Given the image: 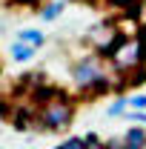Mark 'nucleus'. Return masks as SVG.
Masks as SVG:
<instances>
[{
  "instance_id": "obj_1",
  "label": "nucleus",
  "mask_w": 146,
  "mask_h": 149,
  "mask_svg": "<svg viewBox=\"0 0 146 149\" xmlns=\"http://www.w3.org/2000/svg\"><path fill=\"white\" fill-rule=\"evenodd\" d=\"M109 74H115V72L106 69V63H103V57H100V55H86V57H80V60L72 66L74 86L83 89V92H89V95L109 92L112 86H115Z\"/></svg>"
},
{
  "instance_id": "obj_2",
  "label": "nucleus",
  "mask_w": 146,
  "mask_h": 149,
  "mask_svg": "<svg viewBox=\"0 0 146 149\" xmlns=\"http://www.w3.org/2000/svg\"><path fill=\"white\" fill-rule=\"evenodd\" d=\"M146 66V52H143V43L138 37H120L115 52L109 55V69L117 77H132L135 72H140Z\"/></svg>"
},
{
  "instance_id": "obj_3",
  "label": "nucleus",
  "mask_w": 146,
  "mask_h": 149,
  "mask_svg": "<svg viewBox=\"0 0 146 149\" xmlns=\"http://www.w3.org/2000/svg\"><path fill=\"white\" fill-rule=\"evenodd\" d=\"M72 120H74V100L66 92L37 106V126L46 132H63L69 129Z\"/></svg>"
},
{
  "instance_id": "obj_4",
  "label": "nucleus",
  "mask_w": 146,
  "mask_h": 149,
  "mask_svg": "<svg viewBox=\"0 0 146 149\" xmlns=\"http://www.w3.org/2000/svg\"><path fill=\"white\" fill-rule=\"evenodd\" d=\"M120 37H123V35H117L115 26H109V23H100L97 29H92V32H89V40H92L95 52H97L100 57H109L112 52H115V46H117Z\"/></svg>"
},
{
  "instance_id": "obj_5",
  "label": "nucleus",
  "mask_w": 146,
  "mask_h": 149,
  "mask_svg": "<svg viewBox=\"0 0 146 149\" xmlns=\"http://www.w3.org/2000/svg\"><path fill=\"white\" fill-rule=\"evenodd\" d=\"M120 141H123V149H146V129L138 126V123H132L120 135Z\"/></svg>"
},
{
  "instance_id": "obj_6",
  "label": "nucleus",
  "mask_w": 146,
  "mask_h": 149,
  "mask_svg": "<svg viewBox=\"0 0 146 149\" xmlns=\"http://www.w3.org/2000/svg\"><path fill=\"white\" fill-rule=\"evenodd\" d=\"M17 40L20 43H29L32 49H40V46L46 43V37H43L40 29H23V32H17Z\"/></svg>"
},
{
  "instance_id": "obj_7",
  "label": "nucleus",
  "mask_w": 146,
  "mask_h": 149,
  "mask_svg": "<svg viewBox=\"0 0 146 149\" xmlns=\"http://www.w3.org/2000/svg\"><path fill=\"white\" fill-rule=\"evenodd\" d=\"M37 49H32L29 43H20V40H15L12 43V60H17V63H26V60H32L35 57Z\"/></svg>"
},
{
  "instance_id": "obj_8",
  "label": "nucleus",
  "mask_w": 146,
  "mask_h": 149,
  "mask_svg": "<svg viewBox=\"0 0 146 149\" xmlns=\"http://www.w3.org/2000/svg\"><path fill=\"white\" fill-rule=\"evenodd\" d=\"M63 9H66V0H55V3H49V6L40 9V17L43 20H55L57 15H63Z\"/></svg>"
},
{
  "instance_id": "obj_9",
  "label": "nucleus",
  "mask_w": 146,
  "mask_h": 149,
  "mask_svg": "<svg viewBox=\"0 0 146 149\" xmlns=\"http://www.w3.org/2000/svg\"><path fill=\"white\" fill-rule=\"evenodd\" d=\"M126 112H129V100L126 97H117L109 109H106V115H109V118H120V115H126Z\"/></svg>"
},
{
  "instance_id": "obj_10",
  "label": "nucleus",
  "mask_w": 146,
  "mask_h": 149,
  "mask_svg": "<svg viewBox=\"0 0 146 149\" xmlns=\"http://www.w3.org/2000/svg\"><path fill=\"white\" fill-rule=\"evenodd\" d=\"M129 112H146V95H129Z\"/></svg>"
},
{
  "instance_id": "obj_11",
  "label": "nucleus",
  "mask_w": 146,
  "mask_h": 149,
  "mask_svg": "<svg viewBox=\"0 0 146 149\" xmlns=\"http://www.w3.org/2000/svg\"><path fill=\"white\" fill-rule=\"evenodd\" d=\"M55 149H86V138H66L60 146Z\"/></svg>"
},
{
  "instance_id": "obj_12",
  "label": "nucleus",
  "mask_w": 146,
  "mask_h": 149,
  "mask_svg": "<svg viewBox=\"0 0 146 149\" xmlns=\"http://www.w3.org/2000/svg\"><path fill=\"white\" fill-rule=\"evenodd\" d=\"M126 118L138 126H146V112H126Z\"/></svg>"
},
{
  "instance_id": "obj_13",
  "label": "nucleus",
  "mask_w": 146,
  "mask_h": 149,
  "mask_svg": "<svg viewBox=\"0 0 146 149\" xmlns=\"http://www.w3.org/2000/svg\"><path fill=\"white\" fill-rule=\"evenodd\" d=\"M106 149H123V141L120 138H112V141H106Z\"/></svg>"
},
{
  "instance_id": "obj_14",
  "label": "nucleus",
  "mask_w": 146,
  "mask_h": 149,
  "mask_svg": "<svg viewBox=\"0 0 146 149\" xmlns=\"http://www.w3.org/2000/svg\"><path fill=\"white\" fill-rule=\"evenodd\" d=\"M138 40L143 43V52H146V23H143V26H140V32H138Z\"/></svg>"
}]
</instances>
